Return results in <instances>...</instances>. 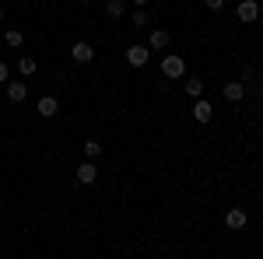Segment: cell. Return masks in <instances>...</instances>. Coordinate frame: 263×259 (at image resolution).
<instances>
[{
    "label": "cell",
    "mask_w": 263,
    "mask_h": 259,
    "mask_svg": "<svg viewBox=\"0 0 263 259\" xmlns=\"http://www.w3.org/2000/svg\"><path fill=\"white\" fill-rule=\"evenodd\" d=\"M260 18V4L256 0H242L239 4V21H256Z\"/></svg>",
    "instance_id": "3"
},
{
    "label": "cell",
    "mask_w": 263,
    "mask_h": 259,
    "mask_svg": "<svg viewBox=\"0 0 263 259\" xmlns=\"http://www.w3.org/2000/svg\"><path fill=\"white\" fill-rule=\"evenodd\" d=\"M95 179H99V172H95V165H91V161H84L81 168H78V182H81V186H91Z\"/></svg>",
    "instance_id": "7"
},
{
    "label": "cell",
    "mask_w": 263,
    "mask_h": 259,
    "mask_svg": "<svg viewBox=\"0 0 263 259\" xmlns=\"http://www.w3.org/2000/svg\"><path fill=\"white\" fill-rule=\"evenodd\" d=\"M57 109H60V102L53 98V95H46V98H39V116H46V119H53V116H57Z\"/></svg>",
    "instance_id": "6"
},
{
    "label": "cell",
    "mask_w": 263,
    "mask_h": 259,
    "mask_svg": "<svg viewBox=\"0 0 263 259\" xmlns=\"http://www.w3.org/2000/svg\"><path fill=\"white\" fill-rule=\"evenodd\" d=\"M81 4H88V0H81Z\"/></svg>",
    "instance_id": "22"
},
{
    "label": "cell",
    "mask_w": 263,
    "mask_h": 259,
    "mask_svg": "<svg viewBox=\"0 0 263 259\" xmlns=\"http://www.w3.org/2000/svg\"><path fill=\"white\" fill-rule=\"evenodd\" d=\"M242 95H246V88L239 81H228V84H224V98L228 102H242Z\"/></svg>",
    "instance_id": "10"
},
{
    "label": "cell",
    "mask_w": 263,
    "mask_h": 259,
    "mask_svg": "<svg viewBox=\"0 0 263 259\" xmlns=\"http://www.w3.org/2000/svg\"><path fill=\"white\" fill-rule=\"evenodd\" d=\"M25 95H28V88H25L21 81H11V84H7V98L11 102H25Z\"/></svg>",
    "instance_id": "11"
},
{
    "label": "cell",
    "mask_w": 263,
    "mask_h": 259,
    "mask_svg": "<svg viewBox=\"0 0 263 259\" xmlns=\"http://www.w3.org/2000/svg\"><path fill=\"white\" fill-rule=\"evenodd\" d=\"M126 60L134 63V67H147V60H151V49H147V46H130V49H126Z\"/></svg>",
    "instance_id": "2"
},
{
    "label": "cell",
    "mask_w": 263,
    "mask_h": 259,
    "mask_svg": "<svg viewBox=\"0 0 263 259\" xmlns=\"http://www.w3.org/2000/svg\"><path fill=\"white\" fill-rule=\"evenodd\" d=\"M130 21H134V25H137V28H144V25H147V21H151V18H147V14H144L141 7H137V14H134V18H130Z\"/></svg>",
    "instance_id": "17"
},
{
    "label": "cell",
    "mask_w": 263,
    "mask_h": 259,
    "mask_svg": "<svg viewBox=\"0 0 263 259\" xmlns=\"http://www.w3.org/2000/svg\"><path fill=\"white\" fill-rule=\"evenodd\" d=\"M70 56H74L78 63H91V60H95V49H91L88 42H78V46L70 49Z\"/></svg>",
    "instance_id": "5"
},
{
    "label": "cell",
    "mask_w": 263,
    "mask_h": 259,
    "mask_svg": "<svg viewBox=\"0 0 263 259\" xmlns=\"http://www.w3.org/2000/svg\"><path fill=\"white\" fill-rule=\"evenodd\" d=\"M105 11H109V18H120V14H123V0H109Z\"/></svg>",
    "instance_id": "13"
},
{
    "label": "cell",
    "mask_w": 263,
    "mask_h": 259,
    "mask_svg": "<svg viewBox=\"0 0 263 259\" xmlns=\"http://www.w3.org/2000/svg\"><path fill=\"white\" fill-rule=\"evenodd\" d=\"M0 21H4V7H0Z\"/></svg>",
    "instance_id": "21"
},
{
    "label": "cell",
    "mask_w": 263,
    "mask_h": 259,
    "mask_svg": "<svg viewBox=\"0 0 263 259\" xmlns=\"http://www.w3.org/2000/svg\"><path fill=\"white\" fill-rule=\"evenodd\" d=\"M147 49H168V32H165V28H155V32H151V42H147Z\"/></svg>",
    "instance_id": "9"
},
{
    "label": "cell",
    "mask_w": 263,
    "mask_h": 259,
    "mask_svg": "<svg viewBox=\"0 0 263 259\" xmlns=\"http://www.w3.org/2000/svg\"><path fill=\"white\" fill-rule=\"evenodd\" d=\"M4 39H7V46H21V42H25V39H21V32H18V28H11V32L4 35Z\"/></svg>",
    "instance_id": "16"
},
{
    "label": "cell",
    "mask_w": 263,
    "mask_h": 259,
    "mask_svg": "<svg viewBox=\"0 0 263 259\" xmlns=\"http://www.w3.org/2000/svg\"><path fill=\"white\" fill-rule=\"evenodd\" d=\"M182 70H186L182 56H165V60H162V74H165L168 81H172V77H182Z\"/></svg>",
    "instance_id": "1"
},
{
    "label": "cell",
    "mask_w": 263,
    "mask_h": 259,
    "mask_svg": "<svg viewBox=\"0 0 263 259\" xmlns=\"http://www.w3.org/2000/svg\"><path fill=\"white\" fill-rule=\"evenodd\" d=\"M99 151H102L99 140H88V144H84V154H88V158H99Z\"/></svg>",
    "instance_id": "15"
},
{
    "label": "cell",
    "mask_w": 263,
    "mask_h": 259,
    "mask_svg": "<svg viewBox=\"0 0 263 259\" xmlns=\"http://www.w3.org/2000/svg\"><path fill=\"white\" fill-rule=\"evenodd\" d=\"M246 210H228V214H224V224H228V228H232V231H239V228H246Z\"/></svg>",
    "instance_id": "8"
},
{
    "label": "cell",
    "mask_w": 263,
    "mask_h": 259,
    "mask_svg": "<svg viewBox=\"0 0 263 259\" xmlns=\"http://www.w3.org/2000/svg\"><path fill=\"white\" fill-rule=\"evenodd\" d=\"M193 119H197V123H211V119H214V109H211V102H200V98L193 102Z\"/></svg>",
    "instance_id": "4"
},
{
    "label": "cell",
    "mask_w": 263,
    "mask_h": 259,
    "mask_svg": "<svg viewBox=\"0 0 263 259\" xmlns=\"http://www.w3.org/2000/svg\"><path fill=\"white\" fill-rule=\"evenodd\" d=\"M186 91H190L193 98H200V95H203V81L200 77H190V81H186Z\"/></svg>",
    "instance_id": "12"
},
{
    "label": "cell",
    "mask_w": 263,
    "mask_h": 259,
    "mask_svg": "<svg viewBox=\"0 0 263 259\" xmlns=\"http://www.w3.org/2000/svg\"><path fill=\"white\" fill-rule=\"evenodd\" d=\"M18 70H21V74H35V60H32V56H21Z\"/></svg>",
    "instance_id": "14"
},
{
    "label": "cell",
    "mask_w": 263,
    "mask_h": 259,
    "mask_svg": "<svg viewBox=\"0 0 263 259\" xmlns=\"http://www.w3.org/2000/svg\"><path fill=\"white\" fill-rule=\"evenodd\" d=\"M134 4H137V7H144V4H147V0H134Z\"/></svg>",
    "instance_id": "20"
},
{
    "label": "cell",
    "mask_w": 263,
    "mask_h": 259,
    "mask_svg": "<svg viewBox=\"0 0 263 259\" xmlns=\"http://www.w3.org/2000/svg\"><path fill=\"white\" fill-rule=\"evenodd\" d=\"M4 81H7V63L0 60V84H4Z\"/></svg>",
    "instance_id": "19"
},
{
    "label": "cell",
    "mask_w": 263,
    "mask_h": 259,
    "mask_svg": "<svg viewBox=\"0 0 263 259\" xmlns=\"http://www.w3.org/2000/svg\"><path fill=\"white\" fill-rule=\"evenodd\" d=\"M203 4H207L211 11H221V7H224V0H203Z\"/></svg>",
    "instance_id": "18"
}]
</instances>
